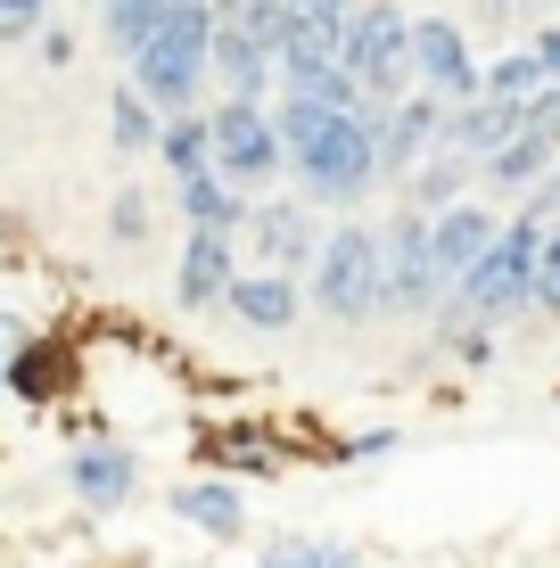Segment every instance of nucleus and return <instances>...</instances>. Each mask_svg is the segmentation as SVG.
<instances>
[{
  "label": "nucleus",
  "mask_w": 560,
  "mask_h": 568,
  "mask_svg": "<svg viewBox=\"0 0 560 568\" xmlns=\"http://www.w3.org/2000/svg\"><path fill=\"white\" fill-rule=\"evenodd\" d=\"M379 240H388V322H429V305L446 297V281H437V247H429V214L420 206H396L388 223H379Z\"/></svg>",
  "instance_id": "obj_7"
},
{
  "label": "nucleus",
  "mask_w": 560,
  "mask_h": 568,
  "mask_svg": "<svg viewBox=\"0 0 560 568\" xmlns=\"http://www.w3.org/2000/svg\"><path fill=\"white\" fill-rule=\"evenodd\" d=\"M256 568H371L355 544H330V536H264Z\"/></svg>",
  "instance_id": "obj_23"
},
{
  "label": "nucleus",
  "mask_w": 560,
  "mask_h": 568,
  "mask_svg": "<svg viewBox=\"0 0 560 568\" xmlns=\"http://www.w3.org/2000/svg\"><path fill=\"white\" fill-rule=\"evenodd\" d=\"M67 379H74L67 346H58V338H26V355L9 363V379H0V387H9L17 404H58V396H67Z\"/></svg>",
  "instance_id": "obj_21"
},
{
  "label": "nucleus",
  "mask_w": 560,
  "mask_h": 568,
  "mask_svg": "<svg viewBox=\"0 0 560 568\" xmlns=\"http://www.w3.org/2000/svg\"><path fill=\"white\" fill-rule=\"evenodd\" d=\"M157 165H165V173H198V165H215V132H206V108H182V115H165V124H157Z\"/></svg>",
  "instance_id": "obj_22"
},
{
  "label": "nucleus",
  "mask_w": 560,
  "mask_h": 568,
  "mask_svg": "<svg viewBox=\"0 0 560 568\" xmlns=\"http://www.w3.org/2000/svg\"><path fill=\"white\" fill-rule=\"evenodd\" d=\"M173 9V0H100V33H108V50L115 58H132L149 42V33H157V17Z\"/></svg>",
  "instance_id": "obj_25"
},
{
  "label": "nucleus",
  "mask_w": 560,
  "mask_h": 568,
  "mask_svg": "<svg viewBox=\"0 0 560 568\" xmlns=\"http://www.w3.org/2000/svg\"><path fill=\"white\" fill-rule=\"evenodd\" d=\"M223 313L240 329H256V338H288L305 313V281L297 272H273V264H240V281L223 288Z\"/></svg>",
  "instance_id": "obj_12"
},
{
  "label": "nucleus",
  "mask_w": 560,
  "mask_h": 568,
  "mask_svg": "<svg viewBox=\"0 0 560 568\" xmlns=\"http://www.w3.org/2000/svg\"><path fill=\"white\" fill-rule=\"evenodd\" d=\"M124 83L157 115L206 108V83H215V9H206V0H173L157 17V33L124 58Z\"/></svg>",
  "instance_id": "obj_2"
},
{
  "label": "nucleus",
  "mask_w": 560,
  "mask_h": 568,
  "mask_svg": "<svg viewBox=\"0 0 560 568\" xmlns=\"http://www.w3.org/2000/svg\"><path fill=\"white\" fill-rule=\"evenodd\" d=\"M206 9H215V17H240V9H247V0H206Z\"/></svg>",
  "instance_id": "obj_39"
},
{
  "label": "nucleus",
  "mask_w": 560,
  "mask_h": 568,
  "mask_svg": "<svg viewBox=\"0 0 560 568\" xmlns=\"http://www.w3.org/2000/svg\"><path fill=\"white\" fill-rule=\"evenodd\" d=\"M247 256L256 264H273V272H314V247H322V206L314 199H273V190H264L256 206H247Z\"/></svg>",
  "instance_id": "obj_8"
},
{
  "label": "nucleus",
  "mask_w": 560,
  "mask_h": 568,
  "mask_svg": "<svg viewBox=\"0 0 560 568\" xmlns=\"http://www.w3.org/2000/svg\"><path fill=\"white\" fill-rule=\"evenodd\" d=\"M470 9H478V17H487V26H519V17H528V9H536V0H470Z\"/></svg>",
  "instance_id": "obj_37"
},
{
  "label": "nucleus",
  "mask_w": 560,
  "mask_h": 568,
  "mask_svg": "<svg viewBox=\"0 0 560 568\" xmlns=\"http://www.w3.org/2000/svg\"><path fill=\"white\" fill-rule=\"evenodd\" d=\"M536 58H544V74L560 83V26H536Z\"/></svg>",
  "instance_id": "obj_38"
},
{
  "label": "nucleus",
  "mask_w": 560,
  "mask_h": 568,
  "mask_svg": "<svg viewBox=\"0 0 560 568\" xmlns=\"http://www.w3.org/2000/svg\"><path fill=\"white\" fill-rule=\"evenodd\" d=\"M536 247H544V223H536L528 206H511L503 231L487 240V256L454 281L461 313H470V322H487V329H511L519 313H536Z\"/></svg>",
  "instance_id": "obj_4"
},
{
  "label": "nucleus",
  "mask_w": 560,
  "mask_h": 568,
  "mask_svg": "<svg viewBox=\"0 0 560 568\" xmlns=\"http://www.w3.org/2000/svg\"><path fill=\"white\" fill-rule=\"evenodd\" d=\"M446 108H454V100H437V91H420V83L388 108V141H379V165H388V182H404V173H413L429 149H446Z\"/></svg>",
  "instance_id": "obj_14"
},
{
  "label": "nucleus",
  "mask_w": 560,
  "mask_h": 568,
  "mask_svg": "<svg viewBox=\"0 0 560 568\" xmlns=\"http://www.w3.org/2000/svg\"><path fill=\"white\" fill-rule=\"evenodd\" d=\"M396 190H404V206H420V214H446L454 199H470V190H478V165H470L461 149H429V156H420V165L404 173Z\"/></svg>",
  "instance_id": "obj_20"
},
{
  "label": "nucleus",
  "mask_w": 560,
  "mask_h": 568,
  "mask_svg": "<svg viewBox=\"0 0 560 568\" xmlns=\"http://www.w3.org/2000/svg\"><path fill=\"white\" fill-rule=\"evenodd\" d=\"M544 165H560V141H544V132L519 124L495 156H478V190H487L495 206H519V199H528V182H536Z\"/></svg>",
  "instance_id": "obj_18"
},
{
  "label": "nucleus",
  "mask_w": 560,
  "mask_h": 568,
  "mask_svg": "<svg viewBox=\"0 0 560 568\" xmlns=\"http://www.w3.org/2000/svg\"><path fill=\"white\" fill-rule=\"evenodd\" d=\"M288 182L322 214H363L371 206V190L388 182V165H379V141H371V124H363V108H330L305 141H288Z\"/></svg>",
  "instance_id": "obj_1"
},
{
  "label": "nucleus",
  "mask_w": 560,
  "mask_h": 568,
  "mask_svg": "<svg viewBox=\"0 0 560 568\" xmlns=\"http://www.w3.org/2000/svg\"><path fill=\"white\" fill-rule=\"evenodd\" d=\"M314 313L330 329H371L388 322V240H379V223H363V214H338L330 231H322L314 247Z\"/></svg>",
  "instance_id": "obj_3"
},
{
  "label": "nucleus",
  "mask_w": 560,
  "mask_h": 568,
  "mask_svg": "<svg viewBox=\"0 0 560 568\" xmlns=\"http://www.w3.org/2000/svg\"><path fill=\"white\" fill-rule=\"evenodd\" d=\"M288 9H297L305 26H322V33L338 42V33H346V17H355V0H288Z\"/></svg>",
  "instance_id": "obj_33"
},
{
  "label": "nucleus",
  "mask_w": 560,
  "mask_h": 568,
  "mask_svg": "<svg viewBox=\"0 0 560 568\" xmlns=\"http://www.w3.org/2000/svg\"><path fill=\"white\" fill-rule=\"evenodd\" d=\"M215 91L223 100H273L281 91V67L240 17H215Z\"/></svg>",
  "instance_id": "obj_15"
},
{
  "label": "nucleus",
  "mask_w": 560,
  "mask_h": 568,
  "mask_svg": "<svg viewBox=\"0 0 560 568\" xmlns=\"http://www.w3.org/2000/svg\"><path fill=\"white\" fill-rule=\"evenodd\" d=\"M206 132H215V173L240 182L247 199L288 182V141L273 124V100H215L206 108Z\"/></svg>",
  "instance_id": "obj_5"
},
{
  "label": "nucleus",
  "mask_w": 560,
  "mask_h": 568,
  "mask_svg": "<svg viewBox=\"0 0 560 568\" xmlns=\"http://www.w3.org/2000/svg\"><path fill=\"white\" fill-rule=\"evenodd\" d=\"M519 206H528L536 223H552V214H560V165H544V173H536V182H528V199H519Z\"/></svg>",
  "instance_id": "obj_34"
},
{
  "label": "nucleus",
  "mask_w": 560,
  "mask_h": 568,
  "mask_svg": "<svg viewBox=\"0 0 560 568\" xmlns=\"http://www.w3.org/2000/svg\"><path fill=\"white\" fill-rule=\"evenodd\" d=\"M157 124H165V115L149 108L132 83L108 100V141H115V156H157Z\"/></svg>",
  "instance_id": "obj_24"
},
{
  "label": "nucleus",
  "mask_w": 560,
  "mask_h": 568,
  "mask_svg": "<svg viewBox=\"0 0 560 568\" xmlns=\"http://www.w3.org/2000/svg\"><path fill=\"white\" fill-rule=\"evenodd\" d=\"M536 313L560 322V214L544 223V247H536Z\"/></svg>",
  "instance_id": "obj_29"
},
{
  "label": "nucleus",
  "mask_w": 560,
  "mask_h": 568,
  "mask_svg": "<svg viewBox=\"0 0 560 568\" xmlns=\"http://www.w3.org/2000/svg\"><path fill=\"white\" fill-rule=\"evenodd\" d=\"M26 338H42V329H33V313L0 305V379H9V363H17V355H26Z\"/></svg>",
  "instance_id": "obj_31"
},
{
  "label": "nucleus",
  "mask_w": 560,
  "mask_h": 568,
  "mask_svg": "<svg viewBox=\"0 0 560 568\" xmlns=\"http://www.w3.org/2000/svg\"><path fill=\"white\" fill-rule=\"evenodd\" d=\"M173 519L206 544H247V495L240 478H182L173 486Z\"/></svg>",
  "instance_id": "obj_16"
},
{
  "label": "nucleus",
  "mask_w": 560,
  "mask_h": 568,
  "mask_svg": "<svg viewBox=\"0 0 560 568\" xmlns=\"http://www.w3.org/2000/svg\"><path fill=\"white\" fill-rule=\"evenodd\" d=\"M240 231H182L173 256V305L182 313H223V288L240 281Z\"/></svg>",
  "instance_id": "obj_11"
},
{
  "label": "nucleus",
  "mask_w": 560,
  "mask_h": 568,
  "mask_svg": "<svg viewBox=\"0 0 560 568\" xmlns=\"http://www.w3.org/2000/svg\"><path fill=\"white\" fill-rule=\"evenodd\" d=\"M67 495L83 503V511H124L132 495H141V445H124V437H83L67 454Z\"/></svg>",
  "instance_id": "obj_10"
},
{
  "label": "nucleus",
  "mask_w": 560,
  "mask_h": 568,
  "mask_svg": "<svg viewBox=\"0 0 560 568\" xmlns=\"http://www.w3.org/2000/svg\"><path fill=\"white\" fill-rule=\"evenodd\" d=\"M528 132H544V141H560V83H544L528 100Z\"/></svg>",
  "instance_id": "obj_35"
},
{
  "label": "nucleus",
  "mask_w": 560,
  "mask_h": 568,
  "mask_svg": "<svg viewBox=\"0 0 560 568\" xmlns=\"http://www.w3.org/2000/svg\"><path fill=\"white\" fill-rule=\"evenodd\" d=\"M544 83H552V74H544V58H536V42L487 58V91H495V100H536Z\"/></svg>",
  "instance_id": "obj_26"
},
{
  "label": "nucleus",
  "mask_w": 560,
  "mask_h": 568,
  "mask_svg": "<svg viewBox=\"0 0 560 568\" xmlns=\"http://www.w3.org/2000/svg\"><path fill=\"white\" fill-rule=\"evenodd\" d=\"M495 231H503V206H495V199H478V190H470V199H454L446 214H429V247H437V281H461V272H470L478 256H487V240H495Z\"/></svg>",
  "instance_id": "obj_13"
},
{
  "label": "nucleus",
  "mask_w": 560,
  "mask_h": 568,
  "mask_svg": "<svg viewBox=\"0 0 560 568\" xmlns=\"http://www.w3.org/2000/svg\"><path fill=\"white\" fill-rule=\"evenodd\" d=\"M338 58L363 83V100H404V91H413V9H396V0H355V17H346V33H338Z\"/></svg>",
  "instance_id": "obj_6"
},
{
  "label": "nucleus",
  "mask_w": 560,
  "mask_h": 568,
  "mask_svg": "<svg viewBox=\"0 0 560 568\" xmlns=\"http://www.w3.org/2000/svg\"><path fill=\"white\" fill-rule=\"evenodd\" d=\"M149 231H157V206H149V190H115L108 199V240L115 247H149Z\"/></svg>",
  "instance_id": "obj_27"
},
{
  "label": "nucleus",
  "mask_w": 560,
  "mask_h": 568,
  "mask_svg": "<svg viewBox=\"0 0 560 568\" xmlns=\"http://www.w3.org/2000/svg\"><path fill=\"white\" fill-rule=\"evenodd\" d=\"M413 83L437 91V100H478L487 91V67H478L470 33L454 17H413Z\"/></svg>",
  "instance_id": "obj_9"
},
{
  "label": "nucleus",
  "mask_w": 560,
  "mask_h": 568,
  "mask_svg": "<svg viewBox=\"0 0 560 568\" xmlns=\"http://www.w3.org/2000/svg\"><path fill=\"white\" fill-rule=\"evenodd\" d=\"M173 206H182V231H247V190L240 182H223L215 165H198V173H173Z\"/></svg>",
  "instance_id": "obj_19"
},
{
  "label": "nucleus",
  "mask_w": 560,
  "mask_h": 568,
  "mask_svg": "<svg viewBox=\"0 0 560 568\" xmlns=\"http://www.w3.org/2000/svg\"><path fill=\"white\" fill-rule=\"evenodd\" d=\"M495 338H503V329H487V322H461V329H446V363H461V371H487L495 363Z\"/></svg>",
  "instance_id": "obj_30"
},
{
  "label": "nucleus",
  "mask_w": 560,
  "mask_h": 568,
  "mask_svg": "<svg viewBox=\"0 0 560 568\" xmlns=\"http://www.w3.org/2000/svg\"><path fill=\"white\" fill-rule=\"evenodd\" d=\"M396 445H404V428H363V437L338 445V462H388Z\"/></svg>",
  "instance_id": "obj_32"
},
{
  "label": "nucleus",
  "mask_w": 560,
  "mask_h": 568,
  "mask_svg": "<svg viewBox=\"0 0 560 568\" xmlns=\"http://www.w3.org/2000/svg\"><path fill=\"white\" fill-rule=\"evenodd\" d=\"M33 50H42V67H74V50H83V42H74L67 26H42V33H33Z\"/></svg>",
  "instance_id": "obj_36"
},
{
  "label": "nucleus",
  "mask_w": 560,
  "mask_h": 568,
  "mask_svg": "<svg viewBox=\"0 0 560 568\" xmlns=\"http://www.w3.org/2000/svg\"><path fill=\"white\" fill-rule=\"evenodd\" d=\"M223 469H273V428H231V437L206 445Z\"/></svg>",
  "instance_id": "obj_28"
},
{
  "label": "nucleus",
  "mask_w": 560,
  "mask_h": 568,
  "mask_svg": "<svg viewBox=\"0 0 560 568\" xmlns=\"http://www.w3.org/2000/svg\"><path fill=\"white\" fill-rule=\"evenodd\" d=\"M519 124H528V100H495V91H478V100H454L446 108V149H461L478 165V156H495Z\"/></svg>",
  "instance_id": "obj_17"
}]
</instances>
